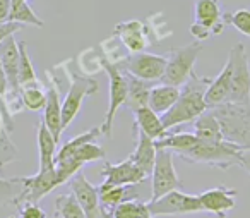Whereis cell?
Listing matches in <instances>:
<instances>
[{
    "label": "cell",
    "instance_id": "obj_27",
    "mask_svg": "<svg viewBox=\"0 0 250 218\" xmlns=\"http://www.w3.org/2000/svg\"><path fill=\"white\" fill-rule=\"evenodd\" d=\"M104 156H106V153H104L103 146L96 145V143H86V145H83L81 148L74 149V151H70V153H65V155H57L55 160L72 158L84 167L86 163L98 162V160H104Z\"/></svg>",
    "mask_w": 250,
    "mask_h": 218
},
{
    "label": "cell",
    "instance_id": "obj_30",
    "mask_svg": "<svg viewBox=\"0 0 250 218\" xmlns=\"http://www.w3.org/2000/svg\"><path fill=\"white\" fill-rule=\"evenodd\" d=\"M55 213L60 218H86L72 193H62L55 197Z\"/></svg>",
    "mask_w": 250,
    "mask_h": 218
},
{
    "label": "cell",
    "instance_id": "obj_38",
    "mask_svg": "<svg viewBox=\"0 0 250 218\" xmlns=\"http://www.w3.org/2000/svg\"><path fill=\"white\" fill-rule=\"evenodd\" d=\"M11 9H12V0H0V24L9 23Z\"/></svg>",
    "mask_w": 250,
    "mask_h": 218
},
{
    "label": "cell",
    "instance_id": "obj_20",
    "mask_svg": "<svg viewBox=\"0 0 250 218\" xmlns=\"http://www.w3.org/2000/svg\"><path fill=\"white\" fill-rule=\"evenodd\" d=\"M134 134H136L137 143H136V149L130 153L129 158L132 160L147 177H151L154 160H156V146H154V141L139 131H134Z\"/></svg>",
    "mask_w": 250,
    "mask_h": 218
},
{
    "label": "cell",
    "instance_id": "obj_32",
    "mask_svg": "<svg viewBox=\"0 0 250 218\" xmlns=\"http://www.w3.org/2000/svg\"><path fill=\"white\" fill-rule=\"evenodd\" d=\"M21 100H22V107L26 110L40 112L46 105V91L43 90L42 84L21 88Z\"/></svg>",
    "mask_w": 250,
    "mask_h": 218
},
{
    "label": "cell",
    "instance_id": "obj_42",
    "mask_svg": "<svg viewBox=\"0 0 250 218\" xmlns=\"http://www.w3.org/2000/svg\"><path fill=\"white\" fill-rule=\"evenodd\" d=\"M9 218H16V217H9Z\"/></svg>",
    "mask_w": 250,
    "mask_h": 218
},
{
    "label": "cell",
    "instance_id": "obj_33",
    "mask_svg": "<svg viewBox=\"0 0 250 218\" xmlns=\"http://www.w3.org/2000/svg\"><path fill=\"white\" fill-rule=\"evenodd\" d=\"M223 21L226 26H231L243 36L250 38V9H236L233 12H223Z\"/></svg>",
    "mask_w": 250,
    "mask_h": 218
},
{
    "label": "cell",
    "instance_id": "obj_5",
    "mask_svg": "<svg viewBox=\"0 0 250 218\" xmlns=\"http://www.w3.org/2000/svg\"><path fill=\"white\" fill-rule=\"evenodd\" d=\"M63 69H65V74L70 81L69 91H67L65 98L62 101V127L65 131L74 122V119L79 115L84 100L91 95L98 93L100 86H98V81L93 79L91 76L77 74L69 67H63Z\"/></svg>",
    "mask_w": 250,
    "mask_h": 218
},
{
    "label": "cell",
    "instance_id": "obj_13",
    "mask_svg": "<svg viewBox=\"0 0 250 218\" xmlns=\"http://www.w3.org/2000/svg\"><path fill=\"white\" fill-rule=\"evenodd\" d=\"M101 177H103L101 184L104 186H137L149 179L130 158H125L118 163L103 162Z\"/></svg>",
    "mask_w": 250,
    "mask_h": 218
},
{
    "label": "cell",
    "instance_id": "obj_29",
    "mask_svg": "<svg viewBox=\"0 0 250 218\" xmlns=\"http://www.w3.org/2000/svg\"><path fill=\"white\" fill-rule=\"evenodd\" d=\"M9 23H19L22 26L28 24V26H35V28H43L45 26V21L33 11V7L28 2H12Z\"/></svg>",
    "mask_w": 250,
    "mask_h": 218
},
{
    "label": "cell",
    "instance_id": "obj_36",
    "mask_svg": "<svg viewBox=\"0 0 250 218\" xmlns=\"http://www.w3.org/2000/svg\"><path fill=\"white\" fill-rule=\"evenodd\" d=\"M19 218H46V213L38 204L26 203L19 206Z\"/></svg>",
    "mask_w": 250,
    "mask_h": 218
},
{
    "label": "cell",
    "instance_id": "obj_31",
    "mask_svg": "<svg viewBox=\"0 0 250 218\" xmlns=\"http://www.w3.org/2000/svg\"><path fill=\"white\" fill-rule=\"evenodd\" d=\"M111 218H154L151 215L147 203H143L139 199H129L120 203L113 211Z\"/></svg>",
    "mask_w": 250,
    "mask_h": 218
},
{
    "label": "cell",
    "instance_id": "obj_9",
    "mask_svg": "<svg viewBox=\"0 0 250 218\" xmlns=\"http://www.w3.org/2000/svg\"><path fill=\"white\" fill-rule=\"evenodd\" d=\"M151 215L156 217H170V215H190L201 213V201L194 194H187L184 191H170L158 199L147 201Z\"/></svg>",
    "mask_w": 250,
    "mask_h": 218
},
{
    "label": "cell",
    "instance_id": "obj_35",
    "mask_svg": "<svg viewBox=\"0 0 250 218\" xmlns=\"http://www.w3.org/2000/svg\"><path fill=\"white\" fill-rule=\"evenodd\" d=\"M18 158H19L18 148H16V145L12 143L9 132L4 136H0V175H2V172H4V169L9 163L16 162Z\"/></svg>",
    "mask_w": 250,
    "mask_h": 218
},
{
    "label": "cell",
    "instance_id": "obj_16",
    "mask_svg": "<svg viewBox=\"0 0 250 218\" xmlns=\"http://www.w3.org/2000/svg\"><path fill=\"white\" fill-rule=\"evenodd\" d=\"M111 35L130 53L144 52L149 47V40H147L144 23L139 21V19H130V21L118 23Z\"/></svg>",
    "mask_w": 250,
    "mask_h": 218
},
{
    "label": "cell",
    "instance_id": "obj_19",
    "mask_svg": "<svg viewBox=\"0 0 250 218\" xmlns=\"http://www.w3.org/2000/svg\"><path fill=\"white\" fill-rule=\"evenodd\" d=\"M229 79H231V62L226 60V64L223 66L221 73L211 79V84L206 90V105L208 108H214L219 105L226 103L228 100V91H229Z\"/></svg>",
    "mask_w": 250,
    "mask_h": 218
},
{
    "label": "cell",
    "instance_id": "obj_8",
    "mask_svg": "<svg viewBox=\"0 0 250 218\" xmlns=\"http://www.w3.org/2000/svg\"><path fill=\"white\" fill-rule=\"evenodd\" d=\"M101 69L106 73L108 81H110V101H108V110L104 114V119L101 122V134L104 138H111V131H113V122L115 115H117L118 108L125 105L127 100V79H125V73L120 67L113 66V64L106 62L101 55Z\"/></svg>",
    "mask_w": 250,
    "mask_h": 218
},
{
    "label": "cell",
    "instance_id": "obj_6",
    "mask_svg": "<svg viewBox=\"0 0 250 218\" xmlns=\"http://www.w3.org/2000/svg\"><path fill=\"white\" fill-rule=\"evenodd\" d=\"M228 60L231 62V79L226 103L231 105H250V67L249 55L243 43L235 45L229 50Z\"/></svg>",
    "mask_w": 250,
    "mask_h": 218
},
{
    "label": "cell",
    "instance_id": "obj_2",
    "mask_svg": "<svg viewBox=\"0 0 250 218\" xmlns=\"http://www.w3.org/2000/svg\"><path fill=\"white\" fill-rule=\"evenodd\" d=\"M243 149H250L249 146H240L229 141H209L201 139L194 134L192 143L180 153H177L180 158L187 160L190 163H204L209 167H216L219 170H228L231 167L238 165L240 153Z\"/></svg>",
    "mask_w": 250,
    "mask_h": 218
},
{
    "label": "cell",
    "instance_id": "obj_7",
    "mask_svg": "<svg viewBox=\"0 0 250 218\" xmlns=\"http://www.w3.org/2000/svg\"><path fill=\"white\" fill-rule=\"evenodd\" d=\"M223 11L219 0H195L194 2V23L190 26V35L197 42H204L209 36H218L225 31Z\"/></svg>",
    "mask_w": 250,
    "mask_h": 218
},
{
    "label": "cell",
    "instance_id": "obj_11",
    "mask_svg": "<svg viewBox=\"0 0 250 218\" xmlns=\"http://www.w3.org/2000/svg\"><path fill=\"white\" fill-rule=\"evenodd\" d=\"M19 179H21L22 189L16 196V199L12 201V204H16V206H21V204L26 203L38 204L40 199H43L46 194H50L53 189H57L60 186L55 169L38 170L35 175L19 177Z\"/></svg>",
    "mask_w": 250,
    "mask_h": 218
},
{
    "label": "cell",
    "instance_id": "obj_40",
    "mask_svg": "<svg viewBox=\"0 0 250 218\" xmlns=\"http://www.w3.org/2000/svg\"><path fill=\"white\" fill-rule=\"evenodd\" d=\"M5 93H7V77H5L4 67L0 64V101H2V103H4Z\"/></svg>",
    "mask_w": 250,
    "mask_h": 218
},
{
    "label": "cell",
    "instance_id": "obj_37",
    "mask_svg": "<svg viewBox=\"0 0 250 218\" xmlns=\"http://www.w3.org/2000/svg\"><path fill=\"white\" fill-rule=\"evenodd\" d=\"M24 26L19 24V23H4V24H0V43L4 42L5 38H9V36H14Z\"/></svg>",
    "mask_w": 250,
    "mask_h": 218
},
{
    "label": "cell",
    "instance_id": "obj_21",
    "mask_svg": "<svg viewBox=\"0 0 250 218\" xmlns=\"http://www.w3.org/2000/svg\"><path fill=\"white\" fill-rule=\"evenodd\" d=\"M178 95L180 90L170 84H156V86L151 88L149 91V100H147V107L154 112L156 115H163L170 110L175 105V101L178 100Z\"/></svg>",
    "mask_w": 250,
    "mask_h": 218
},
{
    "label": "cell",
    "instance_id": "obj_17",
    "mask_svg": "<svg viewBox=\"0 0 250 218\" xmlns=\"http://www.w3.org/2000/svg\"><path fill=\"white\" fill-rule=\"evenodd\" d=\"M46 76L50 77L48 88H46V105L43 108V124L46 125L52 136L55 138L57 143H60L62 138V103H60V91L57 86V79H53L50 71L46 73Z\"/></svg>",
    "mask_w": 250,
    "mask_h": 218
},
{
    "label": "cell",
    "instance_id": "obj_24",
    "mask_svg": "<svg viewBox=\"0 0 250 218\" xmlns=\"http://www.w3.org/2000/svg\"><path fill=\"white\" fill-rule=\"evenodd\" d=\"M125 79H127V100H125L127 108L134 114V112L139 110V108L147 107L149 91H151V88H153V83L141 81L127 73H125Z\"/></svg>",
    "mask_w": 250,
    "mask_h": 218
},
{
    "label": "cell",
    "instance_id": "obj_41",
    "mask_svg": "<svg viewBox=\"0 0 250 218\" xmlns=\"http://www.w3.org/2000/svg\"><path fill=\"white\" fill-rule=\"evenodd\" d=\"M12 2H28V0H12Z\"/></svg>",
    "mask_w": 250,
    "mask_h": 218
},
{
    "label": "cell",
    "instance_id": "obj_3",
    "mask_svg": "<svg viewBox=\"0 0 250 218\" xmlns=\"http://www.w3.org/2000/svg\"><path fill=\"white\" fill-rule=\"evenodd\" d=\"M219 122L225 141L250 148V105L223 103L209 108Z\"/></svg>",
    "mask_w": 250,
    "mask_h": 218
},
{
    "label": "cell",
    "instance_id": "obj_28",
    "mask_svg": "<svg viewBox=\"0 0 250 218\" xmlns=\"http://www.w3.org/2000/svg\"><path fill=\"white\" fill-rule=\"evenodd\" d=\"M19 45V86H36L42 84L35 73V66H33L31 59L28 53V45L26 42H18Z\"/></svg>",
    "mask_w": 250,
    "mask_h": 218
},
{
    "label": "cell",
    "instance_id": "obj_18",
    "mask_svg": "<svg viewBox=\"0 0 250 218\" xmlns=\"http://www.w3.org/2000/svg\"><path fill=\"white\" fill-rule=\"evenodd\" d=\"M98 194H100V208L103 218L113 217L115 208L124 201L139 199V194L136 193L134 186H98Z\"/></svg>",
    "mask_w": 250,
    "mask_h": 218
},
{
    "label": "cell",
    "instance_id": "obj_15",
    "mask_svg": "<svg viewBox=\"0 0 250 218\" xmlns=\"http://www.w3.org/2000/svg\"><path fill=\"white\" fill-rule=\"evenodd\" d=\"M201 206L208 213L216 215L218 218H226L231 210L236 206V189L225 186L211 187L197 194Z\"/></svg>",
    "mask_w": 250,
    "mask_h": 218
},
{
    "label": "cell",
    "instance_id": "obj_25",
    "mask_svg": "<svg viewBox=\"0 0 250 218\" xmlns=\"http://www.w3.org/2000/svg\"><path fill=\"white\" fill-rule=\"evenodd\" d=\"M144 28H146V35L149 40V45H158L165 38L171 36L173 29L170 28V23L167 21L163 12H153L144 19Z\"/></svg>",
    "mask_w": 250,
    "mask_h": 218
},
{
    "label": "cell",
    "instance_id": "obj_1",
    "mask_svg": "<svg viewBox=\"0 0 250 218\" xmlns=\"http://www.w3.org/2000/svg\"><path fill=\"white\" fill-rule=\"evenodd\" d=\"M209 84H211L209 77L197 76L195 73L192 74L190 79L180 90V95H178V100L175 101V105L167 114L161 115V124H163L165 131L168 132L170 129H175L178 125L190 124L208 110L204 97Z\"/></svg>",
    "mask_w": 250,
    "mask_h": 218
},
{
    "label": "cell",
    "instance_id": "obj_22",
    "mask_svg": "<svg viewBox=\"0 0 250 218\" xmlns=\"http://www.w3.org/2000/svg\"><path fill=\"white\" fill-rule=\"evenodd\" d=\"M36 138H38V155H40V167L38 170H52L55 169V156H57V145L52 132L46 129L43 121L38 124L36 129Z\"/></svg>",
    "mask_w": 250,
    "mask_h": 218
},
{
    "label": "cell",
    "instance_id": "obj_23",
    "mask_svg": "<svg viewBox=\"0 0 250 218\" xmlns=\"http://www.w3.org/2000/svg\"><path fill=\"white\" fill-rule=\"evenodd\" d=\"M136 117V124H134V131H139L143 134H146L147 138H151L153 141L161 139L163 136H167L168 132L165 131L163 124H161V117L156 115L149 107H143L139 110L134 112Z\"/></svg>",
    "mask_w": 250,
    "mask_h": 218
},
{
    "label": "cell",
    "instance_id": "obj_39",
    "mask_svg": "<svg viewBox=\"0 0 250 218\" xmlns=\"http://www.w3.org/2000/svg\"><path fill=\"white\" fill-rule=\"evenodd\" d=\"M238 167H242V169L250 175V149H243V151L240 153Z\"/></svg>",
    "mask_w": 250,
    "mask_h": 218
},
{
    "label": "cell",
    "instance_id": "obj_10",
    "mask_svg": "<svg viewBox=\"0 0 250 218\" xmlns=\"http://www.w3.org/2000/svg\"><path fill=\"white\" fill-rule=\"evenodd\" d=\"M173 156L175 155L170 149H156V160L151 172V180H153L151 199H158L170 191H182V182L175 170Z\"/></svg>",
    "mask_w": 250,
    "mask_h": 218
},
{
    "label": "cell",
    "instance_id": "obj_4",
    "mask_svg": "<svg viewBox=\"0 0 250 218\" xmlns=\"http://www.w3.org/2000/svg\"><path fill=\"white\" fill-rule=\"evenodd\" d=\"M202 50V43L194 40L185 47H177L170 50L167 57V69L161 77V83L180 88L190 79L194 74V64L197 60L199 52Z\"/></svg>",
    "mask_w": 250,
    "mask_h": 218
},
{
    "label": "cell",
    "instance_id": "obj_26",
    "mask_svg": "<svg viewBox=\"0 0 250 218\" xmlns=\"http://www.w3.org/2000/svg\"><path fill=\"white\" fill-rule=\"evenodd\" d=\"M194 134L201 139H209V141H225L223 138L221 127L219 122L216 121V117L212 115V112L206 110L201 117H197L194 121Z\"/></svg>",
    "mask_w": 250,
    "mask_h": 218
},
{
    "label": "cell",
    "instance_id": "obj_12",
    "mask_svg": "<svg viewBox=\"0 0 250 218\" xmlns=\"http://www.w3.org/2000/svg\"><path fill=\"white\" fill-rule=\"evenodd\" d=\"M120 69L141 81L153 83L163 77L165 69H167V57L146 52L129 53Z\"/></svg>",
    "mask_w": 250,
    "mask_h": 218
},
{
    "label": "cell",
    "instance_id": "obj_34",
    "mask_svg": "<svg viewBox=\"0 0 250 218\" xmlns=\"http://www.w3.org/2000/svg\"><path fill=\"white\" fill-rule=\"evenodd\" d=\"M22 189V184L19 177H12V179H4L0 175V204H12L19 193Z\"/></svg>",
    "mask_w": 250,
    "mask_h": 218
},
{
    "label": "cell",
    "instance_id": "obj_14",
    "mask_svg": "<svg viewBox=\"0 0 250 218\" xmlns=\"http://www.w3.org/2000/svg\"><path fill=\"white\" fill-rule=\"evenodd\" d=\"M70 193L76 196L77 203L81 204L86 218H103L100 208V194H98V187L87 180L83 170L76 173L72 179L69 180Z\"/></svg>",
    "mask_w": 250,
    "mask_h": 218
}]
</instances>
